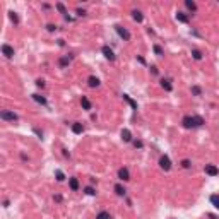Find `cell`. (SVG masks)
I'll list each match as a JSON object with an SVG mask.
<instances>
[{
	"label": "cell",
	"instance_id": "cb8c5ba5",
	"mask_svg": "<svg viewBox=\"0 0 219 219\" xmlns=\"http://www.w3.org/2000/svg\"><path fill=\"white\" fill-rule=\"evenodd\" d=\"M55 7H57V10H58V12H60V14H64V16H67V9H65V5L62 4V2H58V4L55 5Z\"/></svg>",
	"mask_w": 219,
	"mask_h": 219
},
{
	"label": "cell",
	"instance_id": "3957f363",
	"mask_svg": "<svg viewBox=\"0 0 219 219\" xmlns=\"http://www.w3.org/2000/svg\"><path fill=\"white\" fill-rule=\"evenodd\" d=\"M159 166H161V170H164V171H170V170H171V159H170V156L168 154L161 156V158H159Z\"/></svg>",
	"mask_w": 219,
	"mask_h": 219
},
{
	"label": "cell",
	"instance_id": "603a6c76",
	"mask_svg": "<svg viewBox=\"0 0 219 219\" xmlns=\"http://www.w3.org/2000/svg\"><path fill=\"white\" fill-rule=\"evenodd\" d=\"M33 99H35L36 103H39V104H46V99H45L43 96H39V94H33Z\"/></svg>",
	"mask_w": 219,
	"mask_h": 219
},
{
	"label": "cell",
	"instance_id": "f1b7e54d",
	"mask_svg": "<svg viewBox=\"0 0 219 219\" xmlns=\"http://www.w3.org/2000/svg\"><path fill=\"white\" fill-rule=\"evenodd\" d=\"M84 193H87V195H91V197H94V195H96V190L93 188V187H86V188H84Z\"/></svg>",
	"mask_w": 219,
	"mask_h": 219
},
{
	"label": "cell",
	"instance_id": "836d02e7",
	"mask_svg": "<svg viewBox=\"0 0 219 219\" xmlns=\"http://www.w3.org/2000/svg\"><path fill=\"white\" fill-rule=\"evenodd\" d=\"M33 132H35L36 135H38V137H39V139H43V132H41V130H39V129H36V127H35V129H33Z\"/></svg>",
	"mask_w": 219,
	"mask_h": 219
},
{
	"label": "cell",
	"instance_id": "ba28073f",
	"mask_svg": "<svg viewBox=\"0 0 219 219\" xmlns=\"http://www.w3.org/2000/svg\"><path fill=\"white\" fill-rule=\"evenodd\" d=\"M118 178H120L122 181H129L130 180L129 170H127V168H120V170H118Z\"/></svg>",
	"mask_w": 219,
	"mask_h": 219
},
{
	"label": "cell",
	"instance_id": "8d00e7d4",
	"mask_svg": "<svg viewBox=\"0 0 219 219\" xmlns=\"http://www.w3.org/2000/svg\"><path fill=\"white\" fill-rule=\"evenodd\" d=\"M151 72L154 74V75H158V67H154V65H152V67H151Z\"/></svg>",
	"mask_w": 219,
	"mask_h": 219
},
{
	"label": "cell",
	"instance_id": "ac0fdd59",
	"mask_svg": "<svg viewBox=\"0 0 219 219\" xmlns=\"http://www.w3.org/2000/svg\"><path fill=\"white\" fill-rule=\"evenodd\" d=\"M132 17H133V21L135 22H142L144 21V16H142L141 10H132Z\"/></svg>",
	"mask_w": 219,
	"mask_h": 219
},
{
	"label": "cell",
	"instance_id": "484cf974",
	"mask_svg": "<svg viewBox=\"0 0 219 219\" xmlns=\"http://www.w3.org/2000/svg\"><path fill=\"white\" fill-rule=\"evenodd\" d=\"M55 176H57V181H64V180H65V175H64V171H62V170H57V171H55Z\"/></svg>",
	"mask_w": 219,
	"mask_h": 219
},
{
	"label": "cell",
	"instance_id": "4316f807",
	"mask_svg": "<svg viewBox=\"0 0 219 219\" xmlns=\"http://www.w3.org/2000/svg\"><path fill=\"white\" fill-rule=\"evenodd\" d=\"M192 57L195 58V60H202V58H204V55H202L199 50H192Z\"/></svg>",
	"mask_w": 219,
	"mask_h": 219
},
{
	"label": "cell",
	"instance_id": "1f68e13d",
	"mask_svg": "<svg viewBox=\"0 0 219 219\" xmlns=\"http://www.w3.org/2000/svg\"><path fill=\"white\" fill-rule=\"evenodd\" d=\"M132 144H133V147H137V149H142V147H144V142L142 141H132Z\"/></svg>",
	"mask_w": 219,
	"mask_h": 219
},
{
	"label": "cell",
	"instance_id": "4fadbf2b",
	"mask_svg": "<svg viewBox=\"0 0 219 219\" xmlns=\"http://www.w3.org/2000/svg\"><path fill=\"white\" fill-rule=\"evenodd\" d=\"M99 84H101L99 79L94 77V75H91V77L87 79V86H89V87H99Z\"/></svg>",
	"mask_w": 219,
	"mask_h": 219
},
{
	"label": "cell",
	"instance_id": "ab89813d",
	"mask_svg": "<svg viewBox=\"0 0 219 219\" xmlns=\"http://www.w3.org/2000/svg\"><path fill=\"white\" fill-rule=\"evenodd\" d=\"M21 159H22V161H27V156L24 154V152H22V154H21Z\"/></svg>",
	"mask_w": 219,
	"mask_h": 219
},
{
	"label": "cell",
	"instance_id": "4dcf8cb0",
	"mask_svg": "<svg viewBox=\"0 0 219 219\" xmlns=\"http://www.w3.org/2000/svg\"><path fill=\"white\" fill-rule=\"evenodd\" d=\"M181 166H183L185 170H188V168L192 166V161H190V159H183V161H181Z\"/></svg>",
	"mask_w": 219,
	"mask_h": 219
},
{
	"label": "cell",
	"instance_id": "5b68a950",
	"mask_svg": "<svg viewBox=\"0 0 219 219\" xmlns=\"http://www.w3.org/2000/svg\"><path fill=\"white\" fill-rule=\"evenodd\" d=\"M115 31L118 33V36H120V38L123 39V41H129V39H130V33H129V29H125V27H122V26H118V24H116V26H115Z\"/></svg>",
	"mask_w": 219,
	"mask_h": 219
},
{
	"label": "cell",
	"instance_id": "74e56055",
	"mask_svg": "<svg viewBox=\"0 0 219 219\" xmlns=\"http://www.w3.org/2000/svg\"><path fill=\"white\" fill-rule=\"evenodd\" d=\"M53 199H55L57 202H62V195H55V197H53Z\"/></svg>",
	"mask_w": 219,
	"mask_h": 219
},
{
	"label": "cell",
	"instance_id": "e0dca14e",
	"mask_svg": "<svg viewBox=\"0 0 219 219\" xmlns=\"http://www.w3.org/2000/svg\"><path fill=\"white\" fill-rule=\"evenodd\" d=\"M81 104H82V108H84V110H87V111H89L91 108H93V104H91V101H89V99L86 98V96H82V98H81Z\"/></svg>",
	"mask_w": 219,
	"mask_h": 219
},
{
	"label": "cell",
	"instance_id": "e575fe53",
	"mask_svg": "<svg viewBox=\"0 0 219 219\" xmlns=\"http://www.w3.org/2000/svg\"><path fill=\"white\" fill-rule=\"evenodd\" d=\"M36 86L38 87H45V81L43 79H38V81H36Z\"/></svg>",
	"mask_w": 219,
	"mask_h": 219
},
{
	"label": "cell",
	"instance_id": "9a60e30c",
	"mask_svg": "<svg viewBox=\"0 0 219 219\" xmlns=\"http://www.w3.org/2000/svg\"><path fill=\"white\" fill-rule=\"evenodd\" d=\"M115 193L118 195V197H125L127 190H125V187H122L120 183H116V185H115Z\"/></svg>",
	"mask_w": 219,
	"mask_h": 219
},
{
	"label": "cell",
	"instance_id": "2e32d148",
	"mask_svg": "<svg viewBox=\"0 0 219 219\" xmlns=\"http://www.w3.org/2000/svg\"><path fill=\"white\" fill-rule=\"evenodd\" d=\"M72 132H74V133H77V135L84 132V127H82V123H79V122L72 123Z\"/></svg>",
	"mask_w": 219,
	"mask_h": 219
},
{
	"label": "cell",
	"instance_id": "d590c367",
	"mask_svg": "<svg viewBox=\"0 0 219 219\" xmlns=\"http://www.w3.org/2000/svg\"><path fill=\"white\" fill-rule=\"evenodd\" d=\"M137 60L141 62L142 65H146V58H144V57H141V55H137Z\"/></svg>",
	"mask_w": 219,
	"mask_h": 219
},
{
	"label": "cell",
	"instance_id": "277c9868",
	"mask_svg": "<svg viewBox=\"0 0 219 219\" xmlns=\"http://www.w3.org/2000/svg\"><path fill=\"white\" fill-rule=\"evenodd\" d=\"M101 52H103V55H104V58H106V60H110V62H115V60H116V55L113 53V50L108 46V45H104V46L101 48Z\"/></svg>",
	"mask_w": 219,
	"mask_h": 219
},
{
	"label": "cell",
	"instance_id": "6da1fadb",
	"mask_svg": "<svg viewBox=\"0 0 219 219\" xmlns=\"http://www.w3.org/2000/svg\"><path fill=\"white\" fill-rule=\"evenodd\" d=\"M181 123H183L185 129H199V127H202L206 122H204V118H202L200 115H187V116H183Z\"/></svg>",
	"mask_w": 219,
	"mask_h": 219
},
{
	"label": "cell",
	"instance_id": "44dd1931",
	"mask_svg": "<svg viewBox=\"0 0 219 219\" xmlns=\"http://www.w3.org/2000/svg\"><path fill=\"white\" fill-rule=\"evenodd\" d=\"M185 5H187V9L192 10V12H197V4L192 2V0H185Z\"/></svg>",
	"mask_w": 219,
	"mask_h": 219
},
{
	"label": "cell",
	"instance_id": "60d3db41",
	"mask_svg": "<svg viewBox=\"0 0 219 219\" xmlns=\"http://www.w3.org/2000/svg\"><path fill=\"white\" fill-rule=\"evenodd\" d=\"M209 217H210V219H217V216H214V214H209Z\"/></svg>",
	"mask_w": 219,
	"mask_h": 219
},
{
	"label": "cell",
	"instance_id": "8fae6325",
	"mask_svg": "<svg viewBox=\"0 0 219 219\" xmlns=\"http://www.w3.org/2000/svg\"><path fill=\"white\" fill-rule=\"evenodd\" d=\"M176 19H178L180 22H183V24H188V21H190V17H188V16H187L185 12H180V10L176 12Z\"/></svg>",
	"mask_w": 219,
	"mask_h": 219
},
{
	"label": "cell",
	"instance_id": "f35d334b",
	"mask_svg": "<svg viewBox=\"0 0 219 219\" xmlns=\"http://www.w3.org/2000/svg\"><path fill=\"white\" fill-rule=\"evenodd\" d=\"M62 151H64V156H65V158H70V154L67 152V149H62Z\"/></svg>",
	"mask_w": 219,
	"mask_h": 219
},
{
	"label": "cell",
	"instance_id": "d6a6232c",
	"mask_svg": "<svg viewBox=\"0 0 219 219\" xmlns=\"http://www.w3.org/2000/svg\"><path fill=\"white\" fill-rule=\"evenodd\" d=\"M57 27H58V26H55V24H46V29L50 31V33H53V31H57Z\"/></svg>",
	"mask_w": 219,
	"mask_h": 219
},
{
	"label": "cell",
	"instance_id": "9c48e42d",
	"mask_svg": "<svg viewBox=\"0 0 219 219\" xmlns=\"http://www.w3.org/2000/svg\"><path fill=\"white\" fill-rule=\"evenodd\" d=\"M70 58H72V57H69V55L60 57V58H58V65H60V69H65V67L70 64Z\"/></svg>",
	"mask_w": 219,
	"mask_h": 219
},
{
	"label": "cell",
	"instance_id": "7c38bea8",
	"mask_svg": "<svg viewBox=\"0 0 219 219\" xmlns=\"http://www.w3.org/2000/svg\"><path fill=\"white\" fill-rule=\"evenodd\" d=\"M161 86H163V89L164 91H173V84H171V81L170 79H161Z\"/></svg>",
	"mask_w": 219,
	"mask_h": 219
},
{
	"label": "cell",
	"instance_id": "7402d4cb",
	"mask_svg": "<svg viewBox=\"0 0 219 219\" xmlns=\"http://www.w3.org/2000/svg\"><path fill=\"white\" fill-rule=\"evenodd\" d=\"M96 219H113V217H111V214H110V212H106V210H101V212H98Z\"/></svg>",
	"mask_w": 219,
	"mask_h": 219
},
{
	"label": "cell",
	"instance_id": "83f0119b",
	"mask_svg": "<svg viewBox=\"0 0 219 219\" xmlns=\"http://www.w3.org/2000/svg\"><path fill=\"white\" fill-rule=\"evenodd\" d=\"M192 94H193V96H200V94H202L200 86H192Z\"/></svg>",
	"mask_w": 219,
	"mask_h": 219
},
{
	"label": "cell",
	"instance_id": "ffe728a7",
	"mask_svg": "<svg viewBox=\"0 0 219 219\" xmlns=\"http://www.w3.org/2000/svg\"><path fill=\"white\" fill-rule=\"evenodd\" d=\"M209 200H210V204H212L216 209H219V195H217V193H212Z\"/></svg>",
	"mask_w": 219,
	"mask_h": 219
},
{
	"label": "cell",
	"instance_id": "30bf717a",
	"mask_svg": "<svg viewBox=\"0 0 219 219\" xmlns=\"http://www.w3.org/2000/svg\"><path fill=\"white\" fill-rule=\"evenodd\" d=\"M69 187H70V190H74V192H77L79 190V180L75 178V176L69 178Z\"/></svg>",
	"mask_w": 219,
	"mask_h": 219
},
{
	"label": "cell",
	"instance_id": "7a4b0ae2",
	"mask_svg": "<svg viewBox=\"0 0 219 219\" xmlns=\"http://www.w3.org/2000/svg\"><path fill=\"white\" fill-rule=\"evenodd\" d=\"M0 118L5 122H17L19 120V116L14 111H9V110H2V111H0Z\"/></svg>",
	"mask_w": 219,
	"mask_h": 219
},
{
	"label": "cell",
	"instance_id": "f546056e",
	"mask_svg": "<svg viewBox=\"0 0 219 219\" xmlns=\"http://www.w3.org/2000/svg\"><path fill=\"white\" fill-rule=\"evenodd\" d=\"M154 53H156V55H158V57H163V55H164L163 48L159 46V45H154Z\"/></svg>",
	"mask_w": 219,
	"mask_h": 219
},
{
	"label": "cell",
	"instance_id": "d4e9b609",
	"mask_svg": "<svg viewBox=\"0 0 219 219\" xmlns=\"http://www.w3.org/2000/svg\"><path fill=\"white\" fill-rule=\"evenodd\" d=\"M9 17H10V21L14 22V24H19V16L16 12H12V10H10L9 12Z\"/></svg>",
	"mask_w": 219,
	"mask_h": 219
},
{
	"label": "cell",
	"instance_id": "8992f818",
	"mask_svg": "<svg viewBox=\"0 0 219 219\" xmlns=\"http://www.w3.org/2000/svg\"><path fill=\"white\" fill-rule=\"evenodd\" d=\"M2 55H4L5 58H12V57H14V48L10 46V45L4 43V45H2Z\"/></svg>",
	"mask_w": 219,
	"mask_h": 219
},
{
	"label": "cell",
	"instance_id": "d6986e66",
	"mask_svg": "<svg viewBox=\"0 0 219 219\" xmlns=\"http://www.w3.org/2000/svg\"><path fill=\"white\" fill-rule=\"evenodd\" d=\"M123 99H125V101H127V103L130 104V106L133 108V111H137V103H135V101H133V99L130 98L129 94H123Z\"/></svg>",
	"mask_w": 219,
	"mask_h": 219
},
{
	"label": "cell",
	"instance_id": "5bb4252c",
	"mask_svg": "<svg viewBox=\"0 0 219 219\" xmlns=\"http://www.w3.org/2000/svg\"><path fill=\"white\" fill-rule=\"evenodd\" d=\"M122 139H123V142H132V132L129 129H123L122 130Z\"/></svg>",
	"mask_w": 219,
	"mask_h": 219
},
{
	"label": "cell",
	"instance_id": "52a82bcc",
	"mask_svg": "<svg viewBox=\"0 0 219 219\" xmlns=\"http://www.w3.org/2000/svg\"><path fill=\"white\" fill-rule=\"evenodd\" d=\"M204 170H206V173H207L209 176H217V175H219V168L214 166V164H206V168H204Z\"/></svg>",
	"mask_w": 219,
	"mask_h": 219
}]
</instances>
